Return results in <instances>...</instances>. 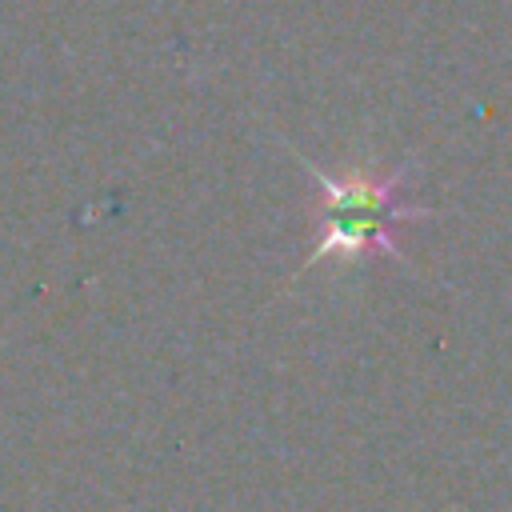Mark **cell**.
Here are the masks:
<instances>
[{
    "instance_id": "1",
    "label": "cell",
    "mask_w": 512,
    "mask_h": 512,
    "mask_svg": "<svg viewBox=\"0 0 512 512\" xmlns=\"http://www.w3.org/2000/svg\"><path fill=\"white\" fill-rule=\"evenodd\" d=\"M300 164L320 188V216H316L320 236L304 268H316L324 260H360V256L400 260V244H396L400 220L428 216V208L404 192L408 168L332 176L308 156H300Z\"/></svg>"
}]
</instances>
